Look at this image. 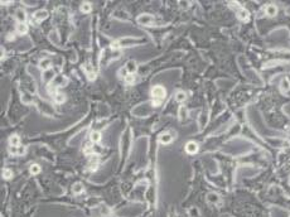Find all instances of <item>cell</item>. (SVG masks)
<instances>
[{
	"label": "cell",
	"mask_w": 290,
	"mask_h": 217,
	"mask_svg": "<svg viewBox=\"0 0 290 217\" xmlns=\"http://www.w3.org/2000/svg\"><path fill=\"white\" fill-rule=\"evenodd\" d=\"M166 96V90L163 86H154L151 88V97H153V105L159 106L163 102V100Z\"/></svg>",
	"instance_id": "cell-1"
},
{
	"label": "cell",
	"mask_w": 290,
	"mask_h": 217,
	"mask_svg": "<svg viewBox=\"0 0 290 217\" xmlns=\"http://www.w3.org/2000/svg\"><path fill=\"white\" fill-rule=\"evenodd\" d=\"M185 152L188 154H194L198 152V144L196 141H188L185 144Z\"/></svg>",
	"instance_id": "cell-2"
},
{
	"label": "cell",
	"mask_w": 290,
	"mask_h": 217,
	"mask_svg": "<svg viewBox=\"0 0 290 217\" xmlns=\"http://www.w3.org/2000/svg\"><path fill=\"white\" fill-rule=\"evenodd\" d=\"M138 22L143 25H149V24H151V22H153V16L148 15V14H143L138 18Z\"/></svg>",
	"instance_id": "cell-3"
},
{
	"label": "cell",
	"mask_w": 290,
	"mask_h": 217,
	"mask_svg": "<svg viewBox=\"0 0 290 217\" xmlns=\"http://www.w3.org/2000/svg\"><path fill=\"white\" fill-rule=\"evenodd\" d=\"M85 72H86V75H87V77L90 78V80H95L96 78V72H95V69H93V67L91 65H85Z\"/></svg>",
	"instance_id": "cell-4"
},
{
	"label": "cell",
	"mask_w": 290,
	"mask_h": 217,
	"mask_svg": "<svg viewBox=\"0 0 290 217\" xmlns=\"http://www.w3.org/2000/svg\"><path fill=\"white\" fill-rule=\"evenodd\" d=\"M53 78H54V71H53L52 68L44 71V73H43V80H44V82H51Z\"/></svg>",
	"instance_id": "cell-5"
},
{
	"label": "cell",
	"mask_w": 290,
	"mask_h": 217,
	"mask_svg": "<svg viewBox=\"0 0 290 217\" xmlns=\"http://www.w3.org/2000/svg\"><path fill=\"white\" fill-rule=\"evenodd\" d=\"M249 12L246 10L245 8H240L238 9V12H237V16H238V19L240 20H244V22H246L249 19Z\"/></svg>",
	"instance_id": "cell-6"
},
{
	"label": "cell",
	"mask_w": 290,
	"mask_h": 217,
	"mask_svg": "<svg viewBox=\"0 0 290 217\" xmlns=\"http://www.w3.org/2000/svg\"><path fill=\"white\" fill-rule=\"evenodd\" d=\"M265 13H266V15H269V16H275L276 13H278V8H276L274 4H269L265 9Z\"/></svg>",
	"instance_id": "cell-7"
},
{
	"label": "cell",
	"mask_w": 290,
	"mask_h": 217,
	"mask_svg": "<svg viewBox=\"0 0 290 217\" xmlns=\"http://www.w3.org/2000/svg\"><path fill=\"white\" fill-rule=\"evenodd\" d=\"M172 140H173V136L169 134V133H164V134H162L159 136V141H160L162 144H169Z\"/></svg>",
	"instance_id": "cell-8"
},
{
	"label": "cell",
	"mask_w": 290,
	"mask_h": 217,
	"mask_svg": "<svg viewBox=\"0 0 290 217\" xmlns=\"http://www.w3.org/2000/svg\"><path fill=\"white\" fill-rule=\"evenodd\" d=\"M47 16H48V12H47V10H38V12L34 13V18H35L38 22L44 20Z\"/></svg>",
	"instance_id": "cell-9"
},
{
	"label": "cell",
	"mask_w": 290,
	"mask_h": 217,
	"mask_svg": "<svg viewBox=\"0 0 290 217\" xmlns=\"http://www.w3.org/2000/svg\"><path fill=\"white\" fill-rule=\"evenodd\" d=\"M125 68L126 71H128V73H134L136 71V63L135 61H128L125 65Z\"/></svg>",
	"instance_id": "cell-10"
},
{
	"label": "cell",
	"mask_w": 290,
	"mask_h": 217,
	"mask_svg": "<svg viewBox=\"0 0 290 217\" xmlns=\"http://www.w3.org/2000/svg\"><path fill=\"white\" fill-rule=\"evenodd\" d=\"M51 59L48 58H43L41 59V62H39V67H41L42 69H44V71H47V69L51 68Z\"/></svg>",
	"instance_id": "cell-11"
},
{
	"label": "cell",
	"mask_w": 290,
	"mask_h": 217,
	"mask_svg": "<svg viewBox=\"0 0 290 217\" xmlns=\"http://www.w3.org/2000/svg\"><path fill=\"white\" fill-rule=\"evenodd\" d=\"M90 139H91L92 143H98L101 140V133L97 131V130H93V131L90 134Z\"/></svg>",
	"instance_id": "cell-12"
},
{
	"label": "cell",
	"mask_w": 290,
	"mask_h": 217,
	"mask_svg": "<svg viewBox=\"0 0 290 217\" xmlns=\"http://www.w3.org/2000/svg\"><path fill=\"white\" fill-rule=\"evenodd\" d=\"M67 83V80H66L65 76H58V77L54 78V86H61V87H63V86Z\"/></svg>",
	"instance_id": "cell-13"
},
{
	"label": "cell",
	"mask_w": 290,
	"mask_h": 217,
	"mask_svg": "<svg viewBox=\"0 0 290 217\" xmlns=\"http://www.w3.org/2000/svg\"><path fill=\"white\" fill-rule=\"evenodd\" d=\"M16 32H18L19 34H25V33L28 32V25H26L25 23H19V24L16 25Z\"/></svg>",
	"instance_id": "cell-14"
},
{
	"label": "cell",
	"mask_w": 290,
	"mask_h": 217,
	"mask_svg": "<svg viewBox=\"0 0 290 217\" xmlns=\"http://www.w3.org/2000/svg\"><path fill=\"white\" fill-rule=\"evenodd\" d=\"M9 153L10 154H23L24 153V148L23 146H10L9 148Z\"/></svg>",
	"instance_id": "cell-15"
},
{
	"label": "cell",
	"mask_w": 290,
	"mask_h": 217,
	"mask_svg": "<svg viewBox=\"0 0 290 217\" xmlns=\"http://www.w3.org/2000/svg\"><path fill=\"white\" fill-rule=\"evenodd\" d=\"M19 143H20V138L18 135H12L10 139H9L10 146H19Z\"/></svg>",
	"instance_id": "cell-16"
},
{
	"label": "cell",
	"mask_w": 290,
	"mask_h": 217,
	"mask_svg": "<svg viewBox=\"0 0 290 217\" xmlns=\"http://www.w3.org/2000/svg\"><path fill=\"white\" fill-rule=\"evenodd\" d=\"M280 90H281L283 92H288L289 90H290V83H289V81L286 78H284L281 81V83H280Z\"/></svg>",
	"instance_id": "cell-17"
},
{
	"label": "cell",
	"mask_w": 290,
	"mask_h": 217,
	"mask_svg": "<svg viewBox=\"0 0 290 217\" xmlns=\"http://www.w3.org/2000/svg\"><path fill=\"white\" fill-rule=\"evenodd\" d=\"M175 100L178 102H184L185 100H187V95H185V92H183V91H178L175 93Z\"/></svg>",
	"instance_id": "cell-18"
},
{
	"label": "cell",
	"mask_w": 290,
	"mask_h": 217,
	"mask_svg": "<svg viewBox=\"0 0 290 217\" xmlns=\"http://www.w3.org/2000/svg\"><path fill=\"white\" fill-rule=\"evenodd\" d=\"M187 116H188V110H187L185 106H181V107H179V118L182 120H184Z\"/></svg>",
	"instance_id": "cell-19"
},
{
	"label": "cell",
	"mask_w": 290,
	"mask_h": 217,
	"mask_svg": "<svg viewBox=\"0 0 290 217\" xmlns=\"http://www.w3.org/2000/svg\"><path fill=\"white\" fill-rule=\"evenodd\" d=\"M135 81H136V78H135V75H134V73H129V75L125 77V82L129 83V85H134Z\"/></svg>",
	"instance_id": "cell-20"
},
{
	"label": "cell",
	"mask_w": 290,
	"mask_h": 217,
	"mask_svg": "<svg viewBox=\"0 0 290 217\" xmlns=\"http://www.w3.org/2000/svg\"><path fill=\"white\" fill-rule=\"evenodd\" d=\"M16 19H18V20H20L22 23H24V20H25V13H24V10L19 9V10L16 12Z\"/></svg>",
	"instance_id": "cell-21"
},
{
	"label": "cell",
	"mask_w": 290,
	"mask_h": 217,
	"mask_svg": "<svg viewBox=\"0 0 290 217\" xmlns=\"http://www.w3.org/2000/svg\"><path fill=\"white\" fill-rule=\"evenodd\" d=\"M81 12L82 13H90L91 12V4H90V3H82Z\"/></svg>",
	"instance_id": "cell-22"
},
{
	"label": "cell",
	"mask_w": 290,
	"mask_h": 217,
	"mask_svg": "<svg viewBox=\"0 0 290 217\" xmlns=\"http://www.w3.org/2000/svg\"><path fill=\"white\" fill-rule=\"evenodd\" d=\"M54 100H56V102H58V103H62V102H65V100H66V96L63 95V93H56L54 95Z\"/></svg>",
	"instance_id": "cell-23"
},
{
	"label": "cell",
	"mask_w": 290,
	"mask_h": 217,
	"mask_svg": "<svg viewBox=\"0 0 290 217\" xmlns=\"http://www.w3.org/2000/svg\"><path fill=\"white\" fill-rule=\"evenodd\" d=\"M82 191H83V187H82L81 183H76V184L73 186V193L77 195V193H81Z\"/></svg>",
	"instance_id": "cell-24"
},
{
	"label": "cell",
	"mask_w": 290,
	"mask_h": 217,
	"mask_svg": "<svg viewBox=\"0 0 290 217\" xmlns=\"http://www.w3.org/2000/svg\"><path fill=\"white\" fill-rule=\"evenodd\" d=\"M31 173L32 174H38L39 172H41V168H39V165L38 164H33V165H31Z\"/></svg>",
	"instance_id": "cell-25"
},
{
	"label": "cell",
	"mask_w": 290,
	"mask_h": 217,
	"mask_svg": "<svg viewBox=\"0 0 290 217\" xmlns=\"http://www.w3.org/2000/svg\"><path fill=\"white\" fill-rule=\"evenodd\" d=\"M3 177H4L5 179H10L13 177V172L10 169H4V171H3Z\"/></svg>",
	"instance_id": "cell-26"
},
{
	"label": "cell",
	"mask_w": 290,
	"mask_h": 217,
	"mask_svg": "<svg viewBox=\"0 0 290 217\" xmlns=\"http://www.w3.org/2000/svg\"><path fill=\"white\" fill-rule=\"evenodd\" d=\"M92 153H93V148H92V146H91V145H90V146H86V148H85V154L91 155Z\"/></svg>",
	"instance_id": "cell-27"
},
{
	"label": "cell",
	"mask_w": 290,
	"mask_h": 217,
	"mask_svg": "<svg viewBox=\"0 0 290 217\" xmlns=\"http://www.w3.org/2000/svg\"><path fill=\"white\" fill-rule=\"evenodd\" d=\"M208 199H209V201H212V202H215V201H217V196H216V195H209L208 196Z\"/></svg>",
	"instance_id": "cell-28"
},
{
	"label": "cell",
	"mask_w": 290,
	"mask_h": 217,
	"mask_svg": "<svg viewBox=\"0 0 290 217\" xmlns=\"http://www.w3.org/2000/svg\"><path fill=\"white\" fill-rule=\"evenodd\" d=\"M286 80H288L289 83H290V75H288V77H286Z\"/></svg>",
	"instance_id": "cell-29"
}]
</instances>
